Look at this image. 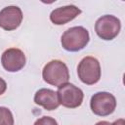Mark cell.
Instances as JSON below:
<instances>
[{
  "label": "cell",
  "mask_w": 125,
  "mask_h": 125,
  "mask_svg": "<svg viewBox=\"0 0 125 125\" xmlns=\"http://www.w3.org/2000/svg\"><path fill=\"white\" fill-rule=\"evenodd\" d=\"M25 55L18 48L7 49L1 57V62L3 67L10 72H16L21 70L25 65Z\"/></svg>",
  "instance_id": "cell-7"
},
{
  "label": "cell",
  "mask_w": 125,
  "mask_h": 125,
  "mask_svg": "<svg viewBox=\"0 0 125 125\" xmlns=\"http://www.w3.org/2000/svg\"><path fill=\"white\" fill-rule=\"evenodd\" d=\"M90 107L96 115L107 116L115 110L116 100L114 96L108 92H98L92 96Z\"/></svg>",
  "instance_id": "cell-6"
},
{
  "label": "cell",
  "mask_w": 125,
  "mask_h": 125,
  "mask_svg": "<svg viewBox=\"0 0 125 125\" xmlns=\"http://www.w3.org/2000/svg\"><path fill=\"white\" fill-rule=\"evenodd\" d=\"M96 125H111V123L107 121H100V122H97Z\"/></svg>",
  "instance_id": "cell-15"
},
{
  "label": "cell",
  "mask_w": 125,
  "mask_h": 125,
  "mask_svg": "<svg viewBox=\"0 0 125 125\" xmlns=\"http://www.w3.org/2000/svg\"><path fill=\"white\" fill-rule=\"evenodd\" d=\"M0 125H14V117L11 110L0 106Z\"/></svg>",
  "instance_id": "cell-11"
},
{
  "label": "cell",
  "mask_w": 125,
  "mask_h": 125,
  "mask_svg": "<svg viewBox=\"0 0 125 125\" xmlns=\"http://www.w3.org/2000/svg\"><path fill=\"white\" fill-rule=\"evenodd\" d=\"M77 73L79 79L84 84H96L101 78V66L99 61L94 57L83 58L77 66Z\"/></svg>",
  "instance_id": "cell-3"
},
{
  "label": "cell",
  "mask_w": 125,
  "mask_h": 125,
  "mask_svg": "<svg viewBox=\"0 0 125 125\" xmlns=\"http://www.w3.org/2000/svg\"><path fill=\"white\" fill-rule=\"evenodd\" d=\"M121 29L119 19L111 15H104L99 18L95 23V31L97 35L104 40H112Z\"/></svg>",
  "instance_id": "cell-5"
},
{
  "label": "cell",
  "mask_w": 125,
  "mask_h": 125,
  "mask_svg": "<svg viewBox=\"0 0 125 125\" xmlns=\"http://www.w3.org/2000/svg\"><path fill=\"white\" fill-rule=\"evenodd\" d=\"M34 125H58V122L49 116H43L34 122Z\"/></svg>",
  "instance_id": "cell-12"
},
{
  "label": "cell",
  "mask_w": 125,
  "mask_h": 125,
  "mask_svg": "<svg viewBox=\"0 0 125 125\" xmlns=\"http://www.w3.org/2000/svg\"><path fill=\"white\" fill-rule=\"evenodd\" d=\"M42 76L45 82L50 85L60 87L69 80V72L66 64L60 60L49 62L43 68Z\"/></svg>",
  "instance_id": "cell-2"
},
{
  "label": "cell",
  "mask_w": 125,
  "mask_h": 125,
  "mask_svg": "<svg viewBox=\"0 0 125 125\" xmlns=\"http://www.w3.org/2000/svg\"><path fill=\"white\" fill-rule=\"evenodd\" d=\"M80 13L81 10L74 5L59 7L52 11V13L50 14V20L54 24L62 25L74 20Z\"/></svg>",
  "instance_id": "cell-9"
},
{
  "label": "cell",
  "mask_w": 125,
  "mask_h": 125,
  "mask_svg": "<svg viewBox=\"0 0 125 125\" xmlns=\"http://www.w3.org/2000/svg\"><path fill=\"white\" fill-rule=\"evenodd\" d=\"M111 125H125V120L124 119H118L116 121H114L113 123H111Z\"/></svg>",
  "instance_id": "cell-14"
},
{
  "label": "cell",
  "mask_w": 125,
  "mask_h": 125,
  "mask_svg": "<svg viewBox=\"0 0 125 125\" xmlns=\"http://www.w3.org/2000/svg\"><path fill=\"white\" fill-rule=\"evenodd\" d=\"M22 12L17 6H8L0 11V27L5 30H14L22 21Z\"/></svg>",
  "instance_id": "cell-8"
},
{
  "label": "cell",
  "mask_w": 125,
  "mask_h": 125,
  "mask_svg": "<svg viewBox=\"0 0 125 125\" xmlns=\"http://www.w3.org/2000/svg\"><path fill=\"white\" fill-rule=\"evenodd\" d=\"M57 96L59 104L67 108H76L80 106L84 98L82 90L70 83L60 86Z\"/></svg>",
  "instance_id": "cell-4"
},
{
  "label": "cell",
  "mask_w": 125,
  "mask_h": 125,
  "mask_svg": "<svg viewBox=\"0 0 125 125\" xmlns=\"http://www.w3.org/2000/svg\"><path fill=\"white\" fill-rule=\"evenodd\" d=\"M34 103L37 105L43 106L46 110L57 109L60 105L58 101L57 92L51 89H39L34 96Z\"/></svg>",
  "instance_id": "cell-10"
},
{
  "label": "cell",
  "mask_w": 125,
  "mask_h": 125,
  "mask_svg": "<svg viewBox=\"0 0 125 125\" xmlns=\"http://www.w3.org/2000/svg\"><path fill=\"white\" fill-rule=\"evenodd\" d=\"M90 39L88 30L83 26H73L66 29L61 37V43L64 50L77 52L88 44Z\"/></svg>",
  "instance_id": "cell-1"
},
{
  "label": "cell",
  "mask_w": 125,
  "mask_h": 125,
  "mask_svg": "<svg viewBox=\"0 0 125 125\" xmlns=\"http://www.w3.org/2000/svg\"><path fill=\"white\" fill-rule=\"evenodd\" d=\"M6 89H7V84H6L5 80L0 77V96L5 93Z\"/></svg>",
  "instance_id": "cell-13"
}]
</instances>
